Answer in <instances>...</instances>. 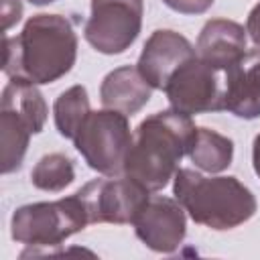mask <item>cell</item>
I'll return each mask as SVG.
<instances>
[{"instance_id":"obj_8","label":"cell","mask_w":260,"mask_h":260,"mask_svg":"<svg viewBox=\"0 0 260 260\" xmlns=\"http://www.w3.org/2000/svg\"><path fill=\"white\" fill-rule=\"evenodd\" d=\"M89 223H132L138 209L150 195L132 179H93L75 193Z\"/></svg>"},{"instance_id":"obj_15","label":"cell","mask_w":260,"mask_h":260,"mask_svg":"<svg viewBox=\"0 0 260 260\" xmlns=\"http://www.w3.org/2000/svg\"><path fill=\"white\" fill-rule=\"evenodd\" d=\"M187 154L197 169L205 173H219L232 165L234 142L215 130L197 128Z\"/></svg>"},{"instance_id":"obj_3","label":"cell","mask_w":260,"mask_h":260,"mask_svg":"<svg viewBox=\"0 0 260 260\" xmlns=\"http://www.w3.org/2000/svg\"><path fill=\"white\" fill-rule=\"evenodd\" d=\"M173 193L195 223L211 230L238 228L256 213L252 191L236 177H205L191 169H179Z\"/></svg>"},{"instance_id":"obj_13","label":"cell","mask_w":260,"mask_h":260,"mask_svg":"<svg viewBox=\"0 0 260 260\" xmlns=\"http://www.w3.org/2000/svg\"><path fill=\"white\" fill-rule=\"evenodd\" d=\"M152 85L142 77L138 67L124 65L110 71L100 87L102 106L108 110H116L124 116L136 114L150 100Z\"/></svg>"},{"instance_id":"obj_20","label":"cell","mask_w":260,"mask_h":260,"mask_svg":"<svg viewBox=\"0 0 260 260\" xmlns=\"http://www.w3.org/2000/svg\"><path fill=\"white\" fill-rule=\"evenodd\" d=\"M22 4L20 0H2V28L8 30L14 22L20 20Z\"/></svg>"},{"instance_id":"obj_16","label":"cell","mask_w":260,"mask_h":260,"mask_svg":"<svg viewBox=\"0 0 260 260\" xmlns=\"http://www.w3.org/2000/svg\"><path fill=\"white\" fill-rule=\"evenodd\" d=\"M2 106L20 114L32 132H41L47 120V104L35 83L22 79H10L2 89Z\"/></svg>"},{"instance_id":"obj_14","label":"cell","mask_w":260,"mask_h":260,"mask_svg":"<svg viewBox=\"0 0 260 260\" xmlns=\"http://www.w3.org/2000/svg\"><path fill=\"white\" fill-rule=\"evenodd\" d=\"M30 134L35 132L20 114L4 106L0 108V162L4 175L20 167Z\"/></svg>"},{"instance_id":"obj_9","label":"cell","mask_w":260,"mask_h":260,"mask_svg":"<svg viewBox=\"0 0 260 260\" xmlns=\"http://www.w3.org/2000/svg\"><path fill=\"white\" fill-rule=\"evenodd\" d=\"M136 236L154 252H175L185 238V211L177 199L148 195L132 221Z\"/></svg>"},{"instance_id":"obj_12","label":"cell","mask_w":260,"mask_h":260,"mask_svg":"<svg viewBox=\"0 0 260 260\" xmlns=\"http://www.w3.org/2000/svg\"><path fill=\"white\" fill-rule=\"evenodd\" d=\"M197 57L217 71L236 65L246 51V28L228 18L207 20L197 39Z\"/></svg>"},{"instance_id":"obj_11","label":"cell","mask_w":260,"mask_h":260,"mask_svg":"<svg viewBox=\"0 0 260 260\" xmlns=\"http://www.w3.org/2000/svg\"><path fill=\"white\" fill-rule=\"evenodd\" d=\"M223 110L246 120L260 116V49L223 71Z\"/></svg>"},{"instance_id":"obj_23","label":"cell","mask_w":260,"mask_h":260,"mask_svg":"<svg viewBox=\"0 0 260 260\" xmlns=\"http://www.w3.org/2000/svg\"><path fill=\"white\" fill-rule=\"evenodd\" d=\"M30 4H37V6H43V4H51V2H55V0H28Z\"/></svg>"},{"instance_id":"obj_22","label":"cell","mask_w":260,"mask_h":260,"mask_svg":"<svg viewBox=\"0 0 260 260\" xmlns=\"http://www.w3.org/2000/svg\"><path fill=\"white\" fill-rule=\"evenodd\" d=\"M252 165H254L256 175L260 177V134L254 138V148H252Z\"/></svg>"},{"instance_id":"obj_7","label":"cell","mask_w":260,"mask_h":260,"mask_svg":"<svg viewBox=\"0 0 260 260\" xmlns=\"http://www.w3.org/2000/svg\"><path fill=\"white\" fill-rule=\"evenodd\" d=\"M197 55L185 61L169 79L165 93L171 108L187 116L223 110V77Z\"/></svg>"},{"instance_id":"obj_1","label":"cell","mask_w":260,"mask_h":260,"mask_svg":"<svg viewBox=\"0 0 260 260\" xmlns=\"http://www.w3.org/2000/svg\"><path fill=\"white\" fill-rule=\"evenodd\" d=\"M77 37L61 14H37L26 20L16 37L4 39L2 71L10 79L53 83L75 63Z\"/></svg>"},{"instance_id":"obj_17","label":"cell","mask_w":260,"mask_h":260,"mask_svg":"<svg viewBox=\"0 0 260 260\" xmlns=\"http://www.w3.org/2000/svg\"><path fill=\"white\" fill-rule=\"evenodd\" d=\"M89 112H91L89 100H87V91L83 85H73L67 91H63L55 100V106H53L55 126L59 130V134L73 140L75 134L79 132L81 124L89 116Z\"/></svg>"},{"instance_id":"obj_6","label":"cell","mask_w":260,"mask_h":260,"mask_svg":"<svg viewBox=\"0 0 260 260\" xmlns=\"http://www.w3.org/2000/svg\"><path fill=\"white\" fill-rule=\"evenodd\" d=\"M142 26V0H91L85 41L104 55L124 53Z\"/></svg>"},{"instance_id":"obj_10","label":"cell","mask_w":260,"mask_h":260,"mask_svg":"<svg viewBox=\"0 0 260 260\" xmlns=\"http://www.w3.org/2000/svg\"><path fill=\"white\" fill-rule=\"evenodd\" d=\"M195 55L197 51L183 35L160 28L154 30L144 43L136 67L154 89H165L171 75Z\"/></svg>"},{"instance_id":"obj_2","label":"cell","mask_w":260,"mask_h":260,"mask_svg":"<svg viewBox=\"0 0 260 260\" xmlns=\"http://www.w3.org/2000/svg\"><path fill=\"white\" fill-rule=\"evenodd\" d=\"M195 130L191 116L173 108L144 118L132 134L124 177L148 193L160 191L179 171L177 167L189 152Z\"/></svg>"},{"instance_id":"obj_18","label":"cell","mask_w":260,"mask_h":260,"mask_svg":"<svg viewBox=\"0 0 260 260\" xmlns=\"http://www.w3.org/2000/svg\"><path fill=\"white\" fill-rule=\"evenodd\" d=\"M75 179V169H73V160L61 152H51L45 154L32 169L30 173V181L37 189L43 191H63L65 187H69Z\"/></svg>"},{"instance_id":"obj_4","label":"cell","mask_w":260,"mask_h":260,"mask_svg":"<svg viewBox=\"0 0 260 260\" xmlns=\"http://www.w3.org/2000/svg\"><path fill=\"white\" fill-rule=\"evenodd\" d=\"M89 223L85 207L77 195L57 201L22 205L14 211L10 234L26 246H57Z\"/></svg>"},{"instance_id":"obj_19","label":"cell","mask_w":260,"mask_h":260,"mask_svg":"<svg viewBox=\"0 0 260 260\" xmlns=\"http://www.w3.org/2000/svg\"><path fill=\"white\" fill-rule=\"evenodd\" d=\"M162 2L181 14H201L213 4V0H162Z\"/></svg>"},{"instance_id":"obj_21","label":"cell","mask_w":260,"mask_h":260,"mask_svg":"<svg viewBox=\"0 0 260 260\" xmlns=\"http://www.w3.org/2000/svg\"><path fill=\"white\" fill-rule=\"evenodd\" d=\"M246 32H250L252 41L256 47H260V2L252 8V12L248 14V22H246Z\"/></svg>"},{"instance_id":"obj_5","label":"cell","mask_w":260,"mask_h":260,"mask_svg":"<svg viewBox=\"0 0 260 260\" xmlns=\"http://www.w3.org/2000/svg\"><path fill=\"white\" fill-rule=\"evenodd\" d=\"M73 142L93 171L116 177L124 173V160L132 144L128 116L108 108L89 112Z\"/></svg>"}]
</instances>
